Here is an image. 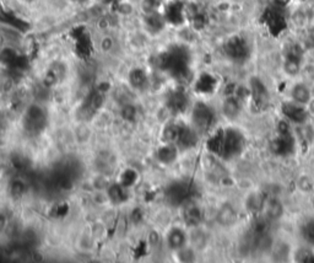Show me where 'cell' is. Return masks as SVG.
<instances>
[{
  "label": "cell",
  "mask_w": 314,
  "mask_h": 263,
  "mask_svg": "<svg viewBox=\"0 0 314 263\" xmlns=\"http://www.w3.org/2000/svg\"><path fill=\"white\" fill-rule=\"evenodd\" d=\"M246 139L243 134L237 129H223L219 131L214 137L210 138L208 146L210 152L215 153L223 159L237 157L244 148Z\"/></svg>",
  "instance_id": "1"
},
{
  "label": "cell",
  "mask_w": 314,
  "mask_h": 263,
  "mask_svg": "<svg viewBox=\"0 0 314 263\" xmlns=\"http://www.w3.org/2000/svg\"><path fill=\"white\" fill-rule=\"evenodd\" d=\"M47 124V115L38 105H32L26 109L24 116V128L30 134H38L45 131Z\"/></svg>",
  "instance_id": "2"
},
{
  "label": "cell",
  "mask_w": 314,
  "mask_h": 263,
  "mask_svg": "<svg viewBox=\"0 0 314 263\" xmlns=\"http://www.w3.org/2000/svg\"><path fill=\"white\" fill-rule=\"evenodd\" d=\"M191 121H193V127L198 133L206 132L214 124L215 112L212 111L211 107L199 102L194 106L193 112H191Z\"/></svg>",
  "instance_id": "3"
},
{
  "label": "cell",
  "mask_w": 314,
  "mask_h": 263,
  "mask_svg": "<svg viewBox=\"0 0 314 263\" xmlns=\"http://www.w3.org/2000/svg\"><path fill=\"white\" fill-rule=\"evenodd\" d=\"M216 221L219 222L220 227L226 228V229L234 227L238 221V213L236 208L229 203L222 204L217 210Z\"/></svg>",
  "instance_id": "4"
},
{
  "label": "cell",
  "mask_w": 314,
  "mask_h": 263,
  "mask_svg": "<svg viewBox=\"0 0 314 263\" xmlns=\"http://www.w3.org/2000/svg\"><path fill=\"white\" fill-rule=\"evenodd\" d=\"M264 213H265L266 220L269 221H278L280 220L285 214L284 204L278 198L267 199L264 207Z\"/></svg>",
  "instance_id": "5"
},
{
  "label": "cell",
  "mask_w": 314,
  "mask_h": 263,
  "mask_svg": "<svg viewBox=\"0 0 314 263\" xmlns=\"http://www.w3.org/2000/svg\"><path fill=\"white\" fill-rule=\"evenodd\" d=\"M190 190L188 189V186L183 183H174L167 192L168 201L174 206H179V204L184 203L187 201Z\"/></svg>",
  "instance_id": "6"
},
{
  "label": "cell",
  "mask_w": 314,
  "mask_h": 263,
  "mask_svg": "<svg viewBox=\"0 0 314 263\" xmlns=\"http://www.w3.org/2000/svg\"><path fill=\"white\" fill-rule=\"evenodd\" d=\"M168 247L173 251H179L185 247L187 244V234L181 228H173L167 235Z\"/></svg>",
  "instance_id": "7"
},
{
  "label": "cell",
  "mask_w": 314,
  "mask_h": 263,
  "mask_svg": "<svg viewBox=\"0 0 314 263\" xmlns=\"http://www.w3.org/2000/svg\"><path fill=\"white\" fill-rule=\"evenodd\" d=\"M291 97H292L293 102L302 106L309 105L310 101H312V94H310V90L308 89L307 85H304V84H297V85L293 86L292 90H291Z\"/></svg>",
  "instance_id": "8"
},
{
  "label": "cell",
  "mask_w": 314,
  "mask_h": 263,
  "mask_svg": "<svg viewBox=\"0 0 314 263\" xmlns=\"http://www.w3.org/2000/svg\"><path fill=\"white\" fill-rule=\"evenodd\" d=\"M284 114L287 118H289V120H291L292 122H296V123H303L304 120H306V117H307L304 106L298 105V103H296V102L287 103V105H285L284 106Z\"/></svg>",
  "instance_id": "9"
},
{
  "label": "cell",
  "mask_w": 314,
  "mask_h": 263,
  "mask_svg": "<svg viewBox=\"0 0 314 263\" xmlns=\"http://www.w3.org/2000/svg\"><path fill=\"white\" fill-rule=\"evenodd\" d=\"M265 202L266 199L264 198V196L260 192H253L246 199V208L249 213L258 214L264 210Z\"/></svg>",
  "instance_id": "10"
},
{
  "label": "cell",
  "mask_w": 314,
  "mask_h": 263,
  "mask_svg": "<svg viewBox=\"0 0 314 263\" xmlns=\"http://www.w3.org/2000/svg\"><path fill=\"white\" fill-rule=\"evenodd\" d=\"M182 131V124L168 123L162 131V139L167 144H177Z\"/></svg>",
  "instance_id": "11"
},
{
  "label": "cell",
  "mask_w": 314,
  "mask_h": 263,
  "mask_svg": "<svg viewBox=\"0 0 314 263\" xmlns=\"http://www.w3.org/2000/svg\"><path fill=\"white\" fill-rule=\"evenodd\" d=\"M252 92L253 97H254V102H257L258 105L261 103H266L269 101V92H267L266 88L264 86V84L258 79H253L252 82Z\"/></svg>",
  "instance_id": "12"
},
{
  "label": "cell",
  "mask_w": 314,
  "mask_h": 263,
  "mask_svg": "<svg viewBox=\"0 0 314 263\" xmlns=\"http://www.w3.org/2000/svg\"><path fill=\"white\" fill-rule=\"evenodd\" d=\"M222 112L228 120H234L241 114V105L236 97H227L222 103Z\"/></svg>",
  "instance_id": "13"
},
{
  "label": "cell",
  "mask_w": 314,
  "mask_h": 263,
  "mask_svg": "<svg viewBox=\"0 0 314 263\" xmlns=\"http://www.w3.org/2000/svg\"><path fill=\"white\" fill-rule=\"evenodd\" d=\"M177 155H178V152H177V148L174 146V144L167 143H165V145L162 146V148H160L159 153H157L159 160L164 164L173 163L177 159Z\"/></svg>",
  "instance_id": "14"
},
{
  "label": "cell",
  "mask_w": 314,
  "mask_h": 263,
  "mask_svg": "<svg viewBox=\"0 0 314 263\" xmlns=\"http://www.w3.org/2000/svg\"><path fill=\"white\" fill-rule=\"evenodd\" d=\"M187 105V96L181 91L173 92L170 99H168V106H170V108L173 109L174 112H183V109H185Z\"/></svg>",
  "instance_id": "15"
},
{
  "label": "cell",
  "mask_w": 314,
  "mask_h": 263,
  "mask_svg": "<svg viewBox=\"0 0 314 263\" xmlns=\"http://www.w3.org/2000/svg\"><path fill=\"white\" fill-rule=\"evenodd\" d=\"M184 219L185 222L190 227H197L202 220V212L200 208L194 206V204H189L184 209Z\"/></svg>",
  "instance_id": "16"
},
{
  "label": "cell",
  "mask_w": 314,
  "mask_h": 263,
  "mask_svg": "<svg viewBox=\"0 0 314 263\" xmlns=\"http://www.w3.org/2000/svg\"><path fill=\"white\" fill-rule=\"evenodd\" d=\"M127 187L122 186L121 183L113 184L108 189V197L114 203H122L127 199Z\"/></svg>",
  "instance_id": "17"
},
{
  "label": "cell",
  "mask_w": 314,
  "mask_h": 263,
  "mask_svg": "<svg viewBox=\"0 0 314 263\" xmlns=\"http://www.w3.org/2000/svg\"><path fill=\"white\" fill-rule=\"evenodd\" d=\"M284 70L290 77L298 75L299 71H301V63H299L298 58H296L295 56L287 57L284 62Z\"/></svg>",
  "instance_id": "18"
},
{
  "label": "cell",
  "mask_w": 314,
  "mask_h": 263,
  "mask_svg": "<svg viewBox=\"0 0 314 263\" xmlns=\"http://www.w3.org/2000/svg\"><path fill=\"white\" fill-rule=\"evenodd\" d=\"M129 80L134 88L140 89L147 83V75L144 70H141V69H134L129 75Z\"/></svg>",
  "instance_id": "19"
},
{
  "label": "cell",
  "mask_w": 314,
  "mask_h": 263,
  "mask_svg": "<svg viewBox=\"0 0 314 263\" xmlns=\"http://www.w3.org/2000/svg\"><path fill=\"white\" fill-rule=\"evenodd\" d=\"M136 177H138V176H136V172L133 171L132 169H128L123 173H122L121 184L122 186L127 187V189H129V187H132L133 184L135 183Z\"/></svg>",
  "instance_id": "20"
},
{
  "label": "cell",
  "mask_w": 314,
  "mask_h": 263,
  "mask_svg": "<svg viewBox=\"0 0 314 263\" xmlns=\"http://www.w3.org/2000/svg\"><path fill=\"white\" fill-rule=\"evenodd\" d=\"M10 192L14 197H21L26 192L25 183L21 181H14L10 186Z\"/></svg>",
  "instance_id": "21"
},
{
  "label": "cell",
  "mask_w": 314,
  "mask_h": 263,
  "mask_svg": "<svg viewBox=\"0 0 314 263\" xmlns=\"http://www.w3.org/2000/svg\"><path fill=\"white\" fill-rule=\"evenodd\" d=\"M162 0H144L142 2V9L146 14H151V13H156L157 8L160 7Z\"/></svg>",
  "instance_id": "22"
},
{
  "label": "cell",
  "mask_w": 314,
  "mask_h": 263,
  "mask_svg": "<svg viewBox=\"0 0 314 263\" xmlns=\"http://www.w3.org/2000/svg\"><path fill=\"white\" fill-rule=\"evenodd\" d=\"M298 187H299V189H301V191H303V192H310V191L313 190L314 183H313V181L310 180L309 177L304 176V177L299 178Z\"/></svg>",
  "instance_id": "23"
},
{
  "label": "cell",
  "mask_w": 314,
  "mask_h": 263,
  "mask_svg": "<svg viewBox=\"0 0 314 263\" xmlns=\"http://www.w3.org/2000/svg\"><path fill=\"white\" fill-rule=\"evenodd\" d=\"M303 231L307 241H309L310 244L314 245V220L308 222L306 227H304Z\"/></svg>",
  "instance_id": "24"
},
{
  "label": "cell",
  "mask_w": 314,
  "mask_h": 263,
  "mask_svg": "<svg viewBox=\"0 0 314 263\" xmlns=\"http://www.w3.org/2000/svg\"><path fill=\"white\" fill-rule=\"evenodd\" d=\"M122 116H123L124 120L127 121H133L135 120V116H136V111L133 106H126L123 109H122Z\"/></svg>",
  "instance_id": "25"
},
{
  "label": "cell",
  "mask_w": 314,
  "mask_h": 263,
  "mask_svg": "<svg viewBox=\"0 0 314 263\" xmlns=\"http://www.w3.org/2000/svg\"><path fill=\"white\" fill-rule=\"evenodd\" d=\"M293 22H295L297 26L304 25V22H306V15H304V13H302V11H296L295 15H293Z\"/></svg>",
  "instance_id": "26"
}]
</instances>
